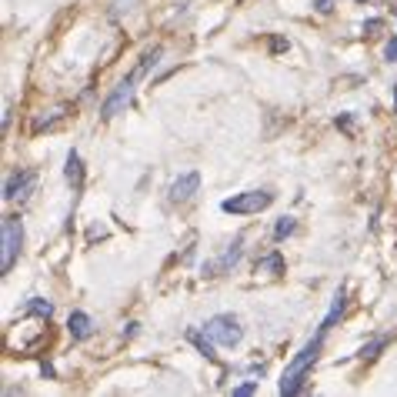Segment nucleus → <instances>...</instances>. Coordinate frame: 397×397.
<instances>
[{
  "label": "nucleus",
  "mask_w": 397,
  "mask_h": 397,
  "mask_svg": "<svg viewBox=\"0 0 397 397\" xmlns=\"http://www.w3.org/2000/svg\"><path fill=\"white\" fill-rule=\"evenodd\" d=\"M320 344H324V331H320L314 341L304 344V347H300V354H294V361L287 364L284 377H281V384H277V391H281V394H298L300 387H304V381H308V374H310V367L317 364Z\"/></svg>",
  "instance_id": "1"
},
{
  "label": "nucleus",
  "mask_w": 397,
  "mask_h": 397,
  "mask_svg": "<svg viewBox=\"0 0 397 397\" xmlns=\"http://www.w3.org/2000/svg\"><path fill=\"white\" fill-rule=\"evenodd\" d=\"M157 57H161V50H154V54H147L141 60V64H137V70H134L131 77H124L121 84H117V87H114V94L107 100H104V107H100V117H104V121H111V117H117V114L121 111H127V107H131V100H134V84H137V80L143 77V74H147V67L151 64H157Z\"/></svg>",
  "instance_id": "2"
},
{
  "label": "nucleus",
  "mask_w": 397,
  "mask_h": 397,
  "mask_svg": "<svg viewBox=\"0 0 397 397\" xmlns=\"http://www.w3.org/2000/svg\"><path fill=\"white\" fill-rule=\"evenodd\" d=\"M204 331L210 334V341L221 344V347H237V344L244 341V327L234 314H214V317L204 324Z\"/></svg>",
  "instance_id": "3"
},
{
  "label": "nucleus",
  "mask_w": 397,
  "mask_h": 397,
  "mask_svg": "<svg viewBox=\"0 0 397 397\" xmlns=\"http://www.w3.org/2000/svg\"><path fill=\"white\" fill-rule=\"evenodd\" d=\"M274 204V194L271 190H244V194H234L221 204L224 214H261Z\"/></svg>",
  "instance_id": "4"
},
{
  "label": "nucleus",
  "mask_w": 397,
  "mask_h": 397,
  "mask_svg": "<svg viewBox=\"0 0 397 397\" xmlns=\"http://www.w3.org/2000/svg\"><path fill=\"white\" fill-rule=\"evenodd\" d=\"M21 244H23V227L17 217H7L4 221V234H0V271L11 274L13 261L21 254Z\"/></svg>",
  "instance_id": "5"
},
{
  "label": "nucleus",
  "mask_w": 397,
  "mask_h": 397,
  "mask_svg": "<svg viewBox=\"0 0 397 397\" xmlns=\"http://www.w3.org/2000/svg\"><path fill=\"white\" fill-rule=\"evenodd\" d=\"M37 184V174L33 170H21V174H11L7 184H4V197L7 200H23Z\"/></svg>",
  "instance_id": "6"
},
{
  "label": "nucleus",
  "mask_w": 397,
  "mask_h": 397,
  "mask_svg": "<svg viewBox=\"0 0 397 397\" xmlns=\"http://www.w3.org/2000/svg\"><path fill=\"white\" fill-rule=\"evenodd\" d=\"M241 244H244V234L231 244V247H227V251H224L221 261H210V264H204V274H207V277H221V274H227V271H231V267L237 264V261H241V254H244Z\"/></svg>",
  "instance_id": "7"
},
{
  "label": "nucleus",
  "mask_w": 397,
  "mask_h": 397,
  "mask_svg": "<svg viewBox=\"0 0 397 397\" xmlns=\"http://www.w3.org/2000/svg\"><path fill=\"white\" fill-rule=\"evenodd\" d=\"M197 190H200V174L197 170H187V174H180L174 184H170V200H174V204H184V200H190Z\"/></svg>",
  "instance_id": "8"
},
{
  "label": "nucleus",
  "mask_w": 397,
  "mask_h": 397,
  "mask_svg": "<svg viewBox=\"0 0 397 397\" xmlns=\"http://www.w3.org/2000/svg\"><path fill=\"white\" fill-rule=\"evenodd\" d=\"M67 331H70L74 341H84V337H90V331H94V320H90L84 310H74V314L67 317Z\"/></svg>",
  "instance_id": "9"
},
{
  "label": "nucleus",
  "mask_w": 397,
  "mask_h": 397,
  "mask_svg": "<svg viewBox=\"0 0 397 397\" xmlns=\"http://www.w3.org/2000/svg\"><path fill=\"white\" fill-rule=\"evenodd\" d=\"M344 308H347V290H344V287H337V294H334V300H331V310H327V317L320 320V331H324V334L331 331L334 324L341 320Z\"/></svg>",
  "instance_id": "10"
},
{
  "label": "nucleus",
  "mask_w": 397,
  "mask_h": 397,
  "mask_svg": "<svg viewBox=\"0 0 397 397\" xmlns=\"http://www.w3.org/2000/svg\"><path fill=\"white\" fill-rule=\"evenodd\" d=\"M67 180H70V184H74V187H80V184H84V161H80V154L77 151H70V154H67Z\"/></svg>",
  "instance_id": "11"
},
{
  "label": "nucleus",
  "mask_w": 397,
  "mask_h": 397,
  "mask_svg": "<svg viewBox=\"0 0 397 397\" xmlns=\"http://www.w3.org/2000/svg\"><path fill=\"white\" fill-rule=\"evenodd\" d=\"M187 337L194 341V347H197L204 357H217V354H214V341H210L207 331H197V327H194V331H187Z\"/></svg>",
  "instance_id": "12"
},
{
  "label": "nucleus",
  "mask_w": 397,
  "mask_h": 397,
  "mask_svg": "<svg viewBox=\"0 0 397 397\" xmlns=\"http://www.w3.org/2000/svg\"><path fill=\"white\" fill-rule=\"evenodd\" d=\"M284 271V257L281 254H267L257 261V274H281Z\"/></svg>",
  "instance_id": "13"
},
{
  "label": "nucleus",
  "mask_w": 397,
  "mask_h": 397,
  "mask_svg": "<svg viewBox=\"0 0 397 397\" xmlns=\"http://www.w3.org/2000/svg\"><path fill=\"white\" fill-rule=\"evenodd\" d=\"M294 231H298V221H294V217H281V221L274 224V241H287Z\"/></svg>",
  "instance_id": "14"
},
{
  "label": "nucleus",
  "mask_w": 397,
  "mask_h": 397,
  "mask_svg": "<svg viewBox=\"0 0 397 397\" xmlns=\"http://www.w3.org/2000/svg\"><path fill=\"white\" fill-rule=\"evenodd\" d=\"M27 314H37V317H50L54 314V304L44 298H31V304H27Z\"/></svg>",
  "instance_id": "15"
},
{
  "label": "nucleus",
  "mask_w": 397,
  "mask_h": 397,
  "mask_svg": "<svg viewBox=\"0 0 397 397\" xmlns=\"http://www.w3.org/2000/svg\"><path fill=\"white\" fill-rule=\"evenodd\" d=\"M387 341H391V337H377V341H371V344H364V347H361V351H357V357H377V351H384L387 347Z\"/></svg>",
  "instance_id": "16"
},
{
  "label": "nucleus",
  "mask_w": 397,
  "mask_h": 397,
  "mask_svg": "<svg viewBox=\"0 0 397 397\" xmlns=\"http://www.w3.org/2000/svg\"><path fill=\"white\" fill-rule=\"evenodd\" d=\"M60 117H64V107H57V111H50L47 117H40V121L33 124V131H44V127H50V124L60 121Z\"/></svg>",
  "instance_id": "17"
},
{
  "label": "nucleus",
  "mask_w": 397,
  "mask_h": 397,
  "mask_svg": "<svg viewBox=\"0 0 397 397\" xmlns=\"http://www.w3.org/2000/svg\"><path fill=\"white\" fill-rule=\"evenodd\" d=\"M381 31H384V21H377V17H371V21L364 23V33H367V37H377Z\"/></svg>",
  "instance_id": "18"
},
{
  "label": "nucleus",
  "mask_w": 397,
  "mask_h": 397,
  "mask_svg": "<svg viewBox=\"0 0 397 397\" xmlns=\"http://www.w3.org/2000/svg\"><path fill=\"white\" fill-rule=\"evenodd\" d=\"M384 60L387 64H394L397 60V37H391V40L384 44Z\"/></svg>",
  "instance_id": "19"
},
{
  "label": "nucleus",
  "mask_w": 397,
  "mask_h": 397,
  "mask_svg": "<svg viewBox=\"0 0 397 397\" xmlns=\"http://www.w3.org/2000/svg\"><path fill=\"white\" fill-rule=\"evenodd\" d=\"M254 391H257V381H247V384L234 387V397H247V394H254Z\"/></svg>",
  "instance_id": "20"
},
{
  "label": "nucleus",
  "mask_w": 397,
  "mask_h": 397,
  "mask_svg": "<svg viewBox=\"0 0 397 397\" xmlns=\"http://www.w3.org/2000/svg\"><path fill=\"white\" fill-rule=\"evenodd\" d=\"M314 7H317L320 13H331L334 11V0H314Z\"/></svg>",
  "instance_id": "21"
},
{
  "label": "nucleus",
  "mask_w": 397,
  "mask_h": 397,
  "mask_svg": "<svg viewBox=\"0 0 397 397\" xmlns=\"http://www.w3.org/2000/svg\"><path fill=\"white\" fill-rule=\"evenodd\" d=\"M271 50H274V54L277 50H287V40L284 37H274V40H271Z\"/></svg>",
  "instance_id": "22"
},
{
  "label": "nucleus",
  "mask_w": 397,
  "mask_h": 397,
  "mask_svg": "<svg viewBox=\"0 0 397 397\" xmlns=\"http://www.w3.org/2000/svg\"><path fill=\"white\" fill-rule=\"evenodd\" d=\"M394 111H397V84H394Z\"/></svg>",
  "instance_id": "23"
},
{
  "label": "nucleus",
  "mask_w": 397,
  "mask_h": 397,
  "mask_svg": "<svg viewBox=\"0 0 397 397\" xmlns=\"http://www.w3.org/2000/svg\"><path fill=\"white\" fill-rule=\"evenodd\" d=\"M357 4H364V0H357Z\"/></svg>",
  "instance_id": "24"
}]
</instances>
